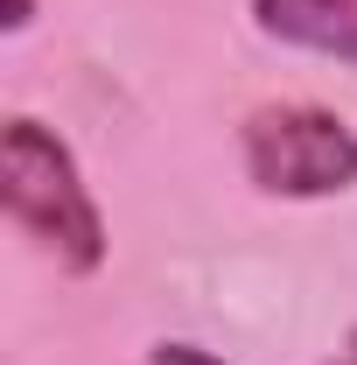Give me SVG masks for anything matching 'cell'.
Here are the masks:
<instances>
[{"label": "cell", "instance_id": "8992f818", "mask_svg": "<svg viewBox=\"0 0 357 365\" xmlns=\"http://www.w3.org/2000/svg\"><path fill=\"white\" fill-rule=\"evenodd\" d=\"M329 365H357V330H351V344H343V359H329Z\"/></svg>", "mask_w": 357, "mask_h": 365}, {"label": "cell", "instance_id": "6da1fadb", "mask_svg": "<svg viewBox=\"0 0 357 365\" xmlns=\"http://www.w3.org/2000/svg\"><path fill=\"white\" fill-rule=\"evenodd\" d=\"M0 204L63 274L105 267V218L91 204L70 148L43 120H7V134H0Z\"/></svg>", "mask_w": 357, "mask_h": 365}, {"label": "cell", "instance_id": "7a4b0ae2", "mask_svg": "<svg viewBox=\"0 0 357 365\" xmlns=\"http://www.w3.org/2000/svg\"><path fill=\"white\" fill-rule=\"evenodd\" d=\"M238 148L267 197H336L357 182V134L322 106H260Z\"/></svg>", "mask_w": 357, "mask_h": 365}, {"label": "cell", "instance_id": "5b68a950", "mask_svg": "<svg viewBox=\"0 0 357 365\" xmlns=\"http://www.w3.org/2000/svg\"><path fill=\"white\" fill-rule=\"evenodd\" d=\"M36 21V0H7V29H28Z\"/></svg>", "mask_w": 357, "mask_h": 365}, {"label": "cell", "instance_id": "3957f363", "mask_svg": "<svg viewBox=\"0 0 357 365\" xmlns=\"http://www.w3.org/2000/svg\"><path fill=\"white\" fill-rule=\"evenodd\" d=\"M252 14L273 43L357 63V0H252Z\"/></svg>", "mask_w": 357, "mask_h": 365}, {"label": "cell", "instance_id": "277c9868", "mask_svg": "<svg viewBox=\"0 0 357 365\" xmlns=\"http://www.w3.org/2000/svg\"><path fill=\"white\" fill-rule=\"evenodd\" d=\"M147 365H224V359L196 351V344H154V351H147Z\"/></svg>", "mask_w": 357, "mask_h": 365}]
</instances>
